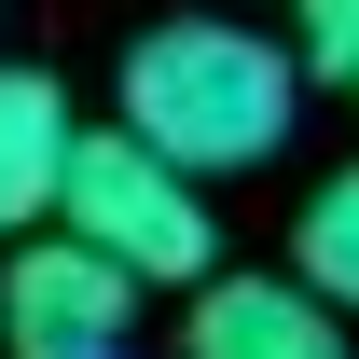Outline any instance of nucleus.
Listing matches in <instances>:
<instances>
[{"mask_svg": "<svg viewBox=\"0 0 359 359\" xmlns=\"http://www.w3.org/2000/svg\"><path fill=\"white\" fill-rule=\"evenodd\" d=\"M346 83H359V55H346Z\"/></svg>", "mask_w": 359, "mask_h": 359, "instance_id": "nucleus-8", "label": "nucleus"}, {"mask_svg": "<svg viewBox=\"0 0 359 359\" xmlns=\"http://www.w3.org/2000/svg\"><path fill=\"white\" fill-rule=\"evenodd\" d=\"M290 276H304L332 318H359V166H332L304 194V222H290Z\"/></svg>", "mask_w": 359, "mask_h": 359, "instance_id": "nucleus-6", "label": "nucleus"}, {"mask_svg": "<svg viewBox=\"0 0 359 359\" xmlns=\"http://www.w3.org/2000/svg\"><path fill=\"white\" fill-rule=\"evenodd\" d=\"M55 235L97 249L138 290H208V180H180L166 152H138L125 125L69 138V180H55Z\"/></svg>", "mask_w": 359, "mask_h": 359, "instance_id": "nucleus-2", "label": "nucleus"}, {"mask_svg": "<svg viewBox=\"0 0 359 359\" xmlns=\"http://www.w3.org/2000/svg\"><path fill=\"white\" fill-rule=\"evenodd\" d=\"M111 125L166 152L180 180H249L304 125V55H290V28H249V14H166L111 69Z\"/></svg>", "mask_w": 359, "mask_h": 359, "instance_id": "nucleus-1", "label": "nucleus"}, {"mask_svg": "<svg viewBox=\"0 0 359 359\" xmlns=\"http://www.w3.org/2000/svg\"><path fill=\"white\" fill-rule=\"evenodd\" d=\"M290 55H304L318 83H346V55H359V0H290Z\"/></svg>", "mask_w": 359, "mask_h": 359, "instance_id": "nucleus-7", "label": "nucleus"}, {"mask_svg": "<svg viewBox=\"0 0 359 359\" xmlns=\"http://www.w3.org/2000/svg\"><path fill=\"white\" fill-rule=\"evenodd\" d=\"M180 359H346V318L304 276H208L180 318Z\"/></svg>", "mask_w": 359, "mask_h": 359, "instance_id": "nucleus-4", "label": "nucleus"}, {"mask_svg": "<svg viewBox=\"0 0 359 359\" xmlns=\"http://www.w3.org/2000/svg\"><path fill=\"white\" fill-rule=\"evenodd\" d=\"M69 97L42 83V69H0V249H28V235H55V180H69Z\"/></svg>", "mask_w": 359, "mask_h": 359, "instance_id": "nucleus-5", "label": "nucleus"}, {"mask_svg": "<svg viewBox=\"0 0 359 359\" xmlns=\"http://www.w3.org/2000/svg\"><path fill=\"white\" fill-rule=\"evenodd\" d=\"M138 332V276H111L69 235L0 249V359H125Z\"/></svg>", "mask_w": 359, "mask_h": 359, "instance_id": "nucleus-3", "label": "nucleus"}]
</instances>
